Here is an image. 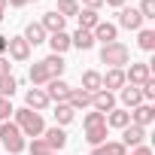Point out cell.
<instances>
[{
	"mask_svg": "<svg viewBox=\"0 0 155 155\" xmlns=\"http://www.w3.org/2000/svg\"><path fill=\"white\" fill-rule=\"evenodd\" d=\"M91 107H94L97 113H104V116H107L110 110H116V97H113V91H104V88L94 91V94H91Z\"/></svg>",
	"mask_w": 155,
	"mask_h": 155,
	"instance_id": "obj_13",
	"label": "cell"
},
{
	"mask_svg": "<svg viewBox=\"0 0 155 155\" xmlns=\"http://www.w3.org/2000/svg\"><path fill=\"white\" fill-rule=\"evenodd\" d=\"M25 149H28L31 155H49V152H52V149L46 146V140H43V137H34V140H31V146H25Z\"/></svg>",
	"mask_w": 155,
	"mask_h": 155,
	"instance_id": "obj_32",
	"label": "cell"
},
{
	"mask_svg": "<svg viewBox=\"0 0 155 155\" xmlns=\"http://www.w3.org/2000/svg\"><path fill=\"white\" fill-rule=\"evenodd\" d=\"M107 125H94V128H85V140L91 143V146H101V143H107Z\"/></svg>",
	"mask_w": 155,
	"mask_h": 155,
	"instance_id": "obj_28",
	"label": "cell"
},
{
	"mask_svg": "<svg viewBox=\"0 0 155 155\" xmlns=\"http://www.w3.org/2000/svg\"><path fill=\"white\" fill-rule=\"evenodd\" d=\"M0 9H6V0H0Z\"/></svg>",
	"mask_w": 155,
	"mask_h": 155,
	"instance_id": "obj_42",
	"label": "cell"
},
{
	"mask_svg": "<svg viewBox=\"0 0 155 155\" xmlns=\"http://www.w3.org/2000/svg\"><path fill=\"white\" fill-rule=\"evenodd\" d=\"M0 143H3V149L9 152V155H18V152H25V134L18 131V125L15 122H3L0 125Z\"/></svg>",
	"mask_w": 155,
	"mask_h": 155,
	"instance_id": "obj_3",
	"label": "cell"
},
{
	"mask_svg": "<svg viewBox=\"0 0 155 155\" xmlns=\"http://www.w3.org/2000/svg\"><path fill=\"white\" fill-rule=\"evenodd\" d=\"M73 119H76V110H73L70 104H58V107H55V122H58V125H70Z\"/></svg>",
	"mask_w": 155,
	"mask_h": 155,
	"instance_id": "obj_29",
	"label": "cell"
},
{
	"mask_svg": "<svg viewBox=\"0 0 155 155\" xmlns=\"http://www.w3.org/2000/svg\"><path fill=\"white\" fill-rule=\"evenodd\" d=\"M46 37H49V34L43 31L40 21H31V25L25 28V43H28V46H40V43H46Z\"/></svg>",
	"mask_w": 155,
	"mask_h": 155,
	"instance_id": "obj_17",
	"label": "cell"
},
{
	"mask_svg": "<svg viewBox=\"0 0 155 155\" xmlns=\"http://www.w3.org/2000/svg\"><path fill=\"white\" fill-rule=\"evenodd\" d=\"M82 6H85V9H94V12H97V9L104 6V0H82Z\"/></svg>",
	"mask_w": 155,
	"mask_h": 155,
	"instance_id": "obj_36",
	"label": "cell"
},
{
	"mask_svg": "<svg viewBox=\"0 0 155 155\" xmlns=\"http://www.w3.org/2000/svg\"><path fill=\"white\" fill-rule=\"evenodd\" d=\"M43 64H46V70H49L52 79H61V73H64V67H67L61 55H49V58H43Z\"/></svg>",
	"mask_w": 155,
	"mask_h": 155,
	"instance_id": "obj_24",
	"label": "cell"
},
{
	"mask_svg": "<svg viewBox=\"0 0 155 155\" xmlns=\"http://www.w3.org/2000/svg\"><path fill=\"white\" fill-rule=\"evenodd\" d=\"M137 9H140L143 21H152V18H155V0H143V3H140Z\"/></svg>",
	"mask_w": 155,
	"mask_h": 155,
	"instance_id": "obj_33",
	"label": "cell"
},
{
	"mask_svg": "<svg viewBox=\"0 0 155 155\" xmlns=\"http://www.w3.org/2000/svg\"><path fill=\"white\" fill-rule=\"evenodd\" d=\"M61 18H70V15H76L79 12V0H58V9H55Z\"/></svg>",
	"mask_w": 155,
	"mask_h": 155,
	"instance_id": "obj_30",
	"label": "cell"
},
{
	"mask_svg": "<svg viewBox=\"0 0 155 155\" xmlns=\"http://www.w3.org/2000/svg\"><path fill=\"white\" fill-rule=\"evenodd\" d=\"M46 43L52 46V55H64V52L70 49V34H67V31H61V34H49Z\"/></svg>",
	"mask_w": 155,
	"mask_h": 155,
	"instance_id": "obj_18",
	"label": "cell"
},
{
	"mask_svg": "<svg viewBox=\"0 0 155 155\" xmlns=\"http://www.w3.org/2000/svg\"><path fill=\"white\" fill-rule=\"evenodd\" d=\"M146 79H152V70H149V64H131L128 70H125V82L128 85H143Z\"/></svg>",
	"mask_w": 155,
	"mask_h": 155,
	"instance_id": "obj_8",
	"label": "cell"
},
{
	"mask_svg": "<svg viewBox=\"0 0 155 155\" xmlns=\"http://www.w3.org/2000/svg\"><path fill=\"white\" fill-rule=\"evenodd\" d=\"M28 79L34 82V88H40V85H46L49 79H52V76H49V70H46V64L43 61H37L31 70H28Z\"/></svg>",
	"mask_w": 155,
	"mask_h": 155,
	"instance_id": "obj_21",
	"label": "cell"
},
{
	"mask_svg": "<svg viewBox=\"0 0 155 155\" xmlns=\"http://www.w3.org/2000/svg\"><path fill=\"white\" fill-rule=\"evenodd\" d=\"M91 37H94V43L101 40V43L107 46V43H116L119 28H116V25H110V21H97V25H94V31H91Z\"/></svg>",
	"mask_w": 155,
	"mask_h": 155,
	"instance_id": "obj_12",
	"label": "cell"
},
{
	"mask_svg": "<svg viewBox=\"0 0 155 155\" xmlns=\"http://www.w3.org/2000/svg\"><path fill=\"white\" fill-rule=\"evenodd\" d=\"M49 104H52V101L46 97V91H43V88H28V91H25V107H28V110L43 113Z\"/></svg>",
	"mask_w": 155,
	"mask_h": 155,
	"instance_id": "obj_10",
	"label": "cell"
},
{
	"mask_svg": "<svg viewBox=\"0 0 155 155\" xmlns=\"http://www.w3.org/2000/svg\"><path fill=\"white\" fill-rule=\"evenodd\" d=\"M43 91H46V97L55 101V104H67V97H70V85H67L64 79H49Z\"/></svg>",
	"mask_w": 155,
	"mask_h": 155,
	"instance_id": "obj_4",
	"label": "cell"
},
{
	"mask_svg": "<svg viewBox=\"0 0 155 155\" xmlns=\"http://www.w3.org/2000/svg\"><path fill=\"white\" fill-rule=\"evenodd\" d=\"M119 25H122L125 31H140V28H143V15H140V9H134V6H122V9H119Z\"/></svg>",
	"mask_w": 155,
	"mask_h": 155,
	"instance_id": "obj_5",
	"label": "cell"
},
{
	"mask_svg": "<svg viewBox=\"0 0 155 155\" xmlns=\"http://www.w3.org/2000/svg\"><path fill=\"white\" fill-rule=\"evenodd\" d=\"M6 40H9V37H3V34H0V58L6 55Z\"/></svg>",
	"mask_w": 155,
	"mask_h": 155,
	"instance_id": "obj_40",
	"label": "cell"
},
{
	"mask_svg": "<svg viewBox=\"0 0 155 155\" xmlns=\"http://www.w3.org/2000/svg\"><path fill=\"white\" fill-rule=\"evenodd\" d=\"M15 88H18V79H15L12 73L0 79V97H12V94H15Z\"/></svg>",
	"mask_w": 155,
	"mask_h": 155,
	"instance_id": "obj_31",
	"label": "cell"
},
{
	"mask_svg": "<svg viewBox=\"0 0 155 155\" xmlns=\"http://www.w3.org/2000/svg\"><path fill=\"white\" fill-rule=\"evenodd\" d=\"M9 67H12V64H9L6 58H0V79H3V76H9Z\"/></svg>",
	"mask_w": 155,
	"mask_h": 155,
	"instance_id": "obj_38",
	"label": "cell"
},
{
	"mask_svg": "<svg viewBox=\"0 0 155 155\" xmlns=\"http://www.w3.org/2000/svg\"><path fill=\"white\" fill-rule=\"evenodd\" d=\"M43 140H46V146L52 149V152H61L64 146H67V134H64V128H46L43 131Z\"/></svg>",
	"mask_w": 155,
	"mask_h": 155,
	"instance_id": "obj_11",
	"label": "cell"
},
{
	"mask_svg": "<svg viewBox=\"0 0 155 155\" xmlns=\"http://www.w3.org/2000/svg\"><path fill=\"white\" fill-rule=\"evenodd\" d=\"M101 88H104V82H101V73H97V70H85V73H82V91L94 94V91H101Z\"/></svg>",
	"mask_w": 155,
	"mask_h": 155,
	"instance_id": "obj_23",
	"label": "cell"
},
{
	"mask_svg": "<svg viewBox=\"0 0 155 155\" xmlns=\"http://www.w3.org/2000/svg\"><path fill=\"white\" fill-rule=\"evenodd\" d=\"M15 116V125H18V131L25 134V137H43V131H46V125H43V116L40 113H34V110H15L12 113Z\"/></svg>",
	"mask_w": 155,
	"mask_h": 155,
	"instance_id": "obj_2",
	"label": "cell"
},
{
	"mask_svg": "<svg viewBox=\"0 0 155 155\" xmlns=\"http://www.w3.org/2000/svg\"><path fill=\"white\" fill-rule=\"evenodd\" d=\"M137 46H140L143 52H152V49H155V31H152V28H140V31H137Z\"/></svg>",
	"mask_w": 155,
	"mask_h": 155,
	"instance_id": "obj_27",
	"label": "cell"
},
{
	"mask_svg": "<svg viewBox=\"0 0 155 155\" xmlns=\"http://www.w3.org/2000/svg\"><path fill=\"white\" fill-rule=\"evenodd\" d=\"M128 113H131V125L149 128V125L155 122V107H152V104H140V107H134V110H128Z\"/></svg>",
	"mask_w": 155,
	"mask_h": 155,
	"instance_id": "obj_6",
	"label": "cell"
},
{
	"mask_svg": "<svg viewBox=\"0 0 155 155\" xmlns=\"http://www.w3.org/2000/svg\"><path fill=\"white\" fill-rule=\"evenodd\" d=\"M70 46H76V49L88 52V49L94 46V37H91V31H76V34L70 37Z\"/></svg>",
	"mask_w": 155,
	"mask_h": 155,
	"instance_id": "obj_26",
	"label": "cell"
},
{
	"mask_svg": "<svg viewBox=\"0 0 155 155\" xmlns=\"http://www.w3.org/2000/svg\"><path fill=\"white\" fill-rule=\"evenodd\" d=\"M119 143H122L125 149H128V146H131V149H134V146H143V143H146V128H140V125L122 128V140H119Z\"/></svg>",
	"mask_w": 155,
	"mask_h": 155,
	"instance_id": "obj_7",
	"label": "cell"
},
{
	"mask_svg": "<svg viewBox=\"0 0 155 155\" xmlns=\"http://www.w3.org/2000/svg\"><path fill=\"white\" fill-rule=\"evenodd\" d=\"M9 6H28V3H37V0H6Z\"/></svg>",
	"mask_w": 155,
	"mask_h": 155,
	"instance_id": "obj_39",
	"label": "cell"
},
{
	"mask_svg": "<svg viewBox=\"0 0 155 155\" xmlns=\"http://www.w3.org/2000/svg\"><path fill=\"white\" fill-rule=\"evenodd\" d=\"M49 155H58V152H49Z\"/></svg>",
	"mask_w": 155,
	"mask_h": 155,
	"instance_id": "obj_43",
	"label": "cell"
},
{
	"mask_svg": "<svg viewBox=\"0 0 155 155\" xmlns=\"http://www.w3.org/2000/svg\"><path fill=\"white\" fill-rule=\"evenodd\" d=\"M91 155H128V149H125L119 140H113V143H101V146H94Z\"/></svg>",
	"mask_w": 155,
	"mask_h": 155,
	"instance_id": "obj_25",
	"label": "cell"
},
{
	"mask_svg": "<svg viewBox=\"0 0 155 155\" xmlns=\"http://www.w3.org/2000/svg\"><path fill=\"white\" fill-rule=\"evenodd\" d=\"M131 61V49L125 46V43H107L104 49H101V64H107L110 70H122L125 64Z\"/></svg>",
	"mask_w": 155,
	"mask_h": 155,
	"instance_id": "obj_1",
	"label": "cell"
},
{
	"mask_svg": "<svg viewBox=\"0 0 155 155\" xmlns=\"http://www.w3.org/2000/svg\"><path fill=\"white\" fill-rule=\"evenodd\" d=\"M76 21H79V31H94V25L101 21V15H97L94 9L79 6V12H76Z\"/></svg>",
	"mask_w": 155,
	"mask_h": 155,
	"instance_id": "obj_19",
	"label": "cell"
},
{
	"mask_svg": "<svg viewBox=\"0 0 155 155\" xmlns=\"http://www.w3.org/2000/svg\"><path fill=\"white\" fill-rule=\"evenodd\" d=\"M12 113H15L12 101H9V97H0V122H6V119H9Z\"/></svg>",
	"mask_w": 155,
	"mask_h": 155,
	"instance_id": "obj_35",
	"label": "cell"
},
{
	"mask_svg": "<svg viewBox=\"0 0 155 155\" xmlns=\"http://www.w3.org/2000/svg\"><path fill=\"white\" fill-rule=\"evenodd\" d=\"M40 25H43V31H46V34H61V31H64V25H67V18H61V15L52 9V12H43Z\"/></svg>",
	"mask_w": 155,
	"mask_h": 155,
	"instance_id": "obj_14",
	"label": "cell"
},
{
	"mask_svg": "<svg viewBox=\"0 0 155 155\" xmlns=\"http://www.w3.org/2000/svg\"><path fill=\"white\" fill-rule=\"evenodd\" d=\"M128 125H131V113H128V110H110V113H107V128H119V131H122V128H128Z\"/></svg>",
	"mask_w": 155,
	"mask_h": 155,
	"instance_id": "obj_20",
	"label": "cell"
},
{
	"mask_svg": "<svg viewBox=\"0 0 155 155\" xmlns=\"http://www.w3.org/2000/svg\"><path fill=\"white\" fill-rule=\"evenodd\" d=\"M6 52L12 61H28L31 58V46L25 43V37H9L6 40Z\"/></svg>",
	"mask_w": 155,
	"mask_h": 155,
	"instance_id": "obj_9",
	"label": "cell"
},
{
	"mask_svg": "<svg viewBox=\"0 0 155 155\" xmlns=\"http://www.w3.org/2000/svg\"><path fill=\"white\" fill-rule=\"evenodd\" d=\"M104 3H107V6H116V9H122V6H125V0H104Z\"/></svg>",
	"mask_w": 155,
	"mask_h": 155,
	"instance_id": "obj_41",
	"label": "cell"
},
{
	"mask_svg": "<svg viewBox=\"0 0 155 155\" xmlns=\"http://www.w3.org/2000/svg\"><path fill=\"white\" fill-rule=\"evenodd\" d=\"M67 104H70L73 110H85V107H91V94H88V91H82V88H70Z\"/></svg>",
	"mask_w": 155,
	"mask_h": 155,
	"instance_id": "obj_22",
	"label": "cell"
},
{
	"mask_svg": "<svg viewBox=\"0 0 155 155\" xmlns=\"http://www.w3.org/2000/svg\"><path fill=\"white\" fill-rule=\"evenodd\" d=\"M82 125H85V128H94V125H107V116L94 110V113H88V116L82 119Z\"/></svg>",
	"mask_w": 155,
	"mask_h": 155,
	"instance_id": "obj_34",
	"label": "cell"
},
{
	"mask_svg": "<svg viewBox=\"0 0 155 155\" xmlns=\"http://www.w3.org/2000/svg\"><path fill=\"white\" fill-rule=\"evenodd\" d=\"M104 82V91H116V88H125V70H107L101 76Z\"/></svg>",
	"mask_w": 155,
	"mask_h": 155,
	"instance_id": "obj_16",
	"label": "cell"
},
{
	"mask_svg": "<svg viewBox=\"0 0 155 155\" xmlns=\"http://www.w3.org/2000/svg\"><path fill=\"white\" fill-rule=\"evenodd\" d=\"M131 155H152V149L143 143V146H134V149H131Z\"/></svg>",
	"mask_w": 155,
	"mask_h": 155,
	"instance_id": "obj_37",
	"label": "cell"
},
{
	"mask_svg": "<svg viewBox=\"0 0 155 155\" xmlns=\"http://www.w3.org/2000/svg\"><path fill=\"white\" fill-rule=\"evenodd\" d=\"M119 94H122V104H125V110H134V107L146 104L137 85H128V82H125V88H119Z\"/></svg>",
	"mask_w": 155,
	"mask_h": 155,
	"instance_id": "obj_15",
	"label": "cell"
}]
</instances>
